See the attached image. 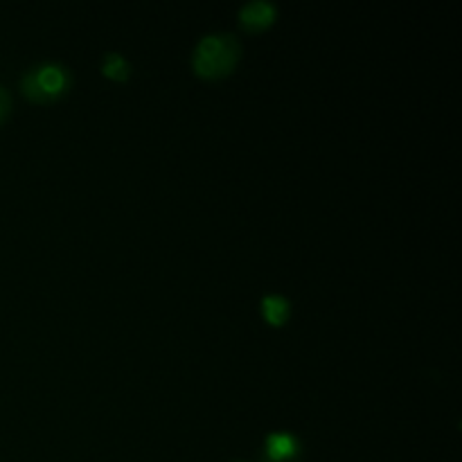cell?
I'll list each match as a JSON object with an SVG mask.
<instances>
[{"label": "cell", "instance_id": "obj_2", "mask_svg": "<svg viewBox=\"0 0 462 462\" xmlns=\"http://www.w3.org/2000/svg\"><path fill=\"white\" fill-rule=\"evenodd\" d=\"M68 86V70L57 61H43L23 75V90L36 102L59 97Z\"/></svg>", "mask_w": 462, "mask_h": 462}, {"label": "cell", "instance_id": "obj_6", "mask_svg": "<svg viewBox=\"0 0 462 462\" xmlns=\"http://www.w3.org/2000/svg\"><path fill=\"white\" fill-rule=\"evenodd\" d=\"M102 68L104 72H106L108 77H113V79H125L126 75H129V61H126L122 54L117 52H106L102 59Z\"/></svg>", "mask_w": 462, "mask_h": 462}, {"label": "cell", "instance_id": "obj_4", "mask_svg": "<svg viewBox=\"0 0 462 462\" xmlns=\"http://www.w3.org/2000/svg\"><path fill=\"white\" fill-rule=\"evenodd\" d=\"M239 18L248 30H262V27L271 25V21L275 18V7L269 0H253V3L244 5Z\"/></svg>", "mask_w": 462, "mask_h": 462}, {"label": "cell", "instance_id": "obj_1", "mask_svg": "<svg viewBox=\"0 0 462 462\" xmlns=\"http://www.w3.org/2000/svg\"><path fill=\"white\" fill-rule=\"evenodd\" d=\"M239 52H242L239 41L228 32L208 34L199 41L194 50V68L203 77H221L233 70Z\"/></svg>", "mask_w": 462, "mask_h": 462}, {"label": "cell", "instance_id": "obj_3", "mask_svg": "<svg viewBox=\"0 0 462 462\" xmlns=\"http://www.w3.org/2000/svg\"><path fill=\"white\" fill-rule=\"evenodd\" d=\"M298 440L287 431H275L264 442V462H298Z\"/></svg>", "mask_w": 462, "mask_h": 462}, {"label": "cell", "instance_id": "obj_7", "mask_svg": "<svg viewBox=\"0 0 462 462\" xmlns=\"http://www.w3.org/2000/svg\"><path fill=\"white\" fill-rule=\"evenodd\" d=\"M7 108H9V95H7V90H5L3 86H0V117H3L5 113H7Z\"/></svg>", "mask_w": 462, "mask_h": 462}, {"label": "cell", "instance_id": "obj_5", "mask_svg": "<svg viewBox=\"0 0 462 462\" xmlns=\"http://www.w3.org/2000/svg\"><path fill=\"white\" fill-rule=\"evenodd\" d=\"M262 311H264V316L271 323L280 325L289 316V300L282 296H266L262 300Z\"/></svg>", "mask_w": 462, "mask_h": 462}]
</instances>
